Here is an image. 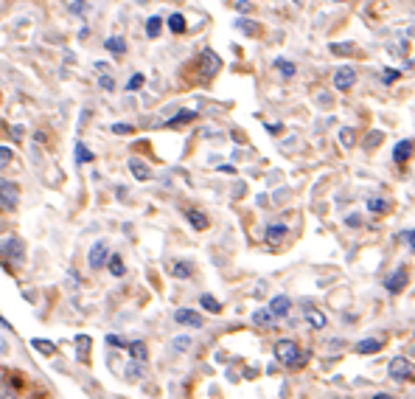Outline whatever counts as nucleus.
<instances>
[{
  "instance_id": "ea45409f",
  "label": "nucleus",
  "mask_w": 415,
  "mask_h": 399,
  "mask_svg": "<svg viewBox=\"0 0 415 399\" xmlns=\"http://www.w3.org/2000/svg\"><path fill=\"white\" fill-rule=\"evenodd\" d=\"M107 343L115 346V349H126V340H124L121 335H107Z\"/></svg>"
},
{
  "instance_id": "6e6552de",
  "label": "nucleus",
  "mask_w": 415,
  "mask_h": 399,
  "mask_svg": "<svg viewBox=\"0 0 415 399\" xmlns=\"http://www.w3.org/2000/svg\"><path fill=\"white\" fill-rule=\"evenodd\" d=\"M407 281H409V276H407V267H395L387 279H384V290L387 293H393V295H398L404 287H407Z\"/></svg>"
},
{
  "instance_id": "8fccbe9b",
  "label": "nucleus",
  "mask_w": 415,
  "mask_h": 399,
  "mask_svg": "<svg viewBox=\"0 0 415 399\" xmlns=\"http://www.w3.org/2000/svg\"><path fill=\"white\" fill-rule=\"evenodd\" d=\"M334 4H342V0H334Z\"/></svg>"
},
{
  "instance_id": "a211bd4d",
  "label": "nucleus",
  "mask_w": 415,
  "mask_h": 399,
  "mask_svg": "<svg viewBox=\"0 0 415 399\" xmlns=\"http://www.w3.org/2000/svg\"><path fill=\"white\" fill-rule=\"evenodd\" d=\"M160 31H163V18H157V15L149 18V20H146V37H149V40H157Z\"/></svg>"
},
{
  "instance_id": "79ce46f5",
  "label": "nucleus",
  "mask_w": 415,
  "mask_h": 399,
  "mask_svg": "<svg viewBox=\"0 0 415 399\" xmlns=\"http://www.w3.org/2000/svg\"><path fill=\"white\" fill-rule=\"evenodd\" d=\"M9 132H12V138H15V141H23V135H26V130H23L20 124H12V127H9Z\"/></svg>"
},
{
  "instance_id": "72a5a7b5",
  "label": "nucleus",
  "mask_w": 415,
  "mask_h": 399,
  "mask_svg": "<svg viewBox=\"0 0 415 399\" xmlns=\"http://www.w3.org/2000/svg\"><path fill=\"white\" fill-rule=\"evenodd\" d=\"M0 399H20V396H17L15 385H9V382H0Z\"/></svg>"
},
{
  "instance_id": "a18cd8bd",
  "label": "nucleus",
  "mask_w": 415,
  "mask_h": 399,
  "mask_svg": "<svg viewBox=\"0 0 415 399\" xmlns=\"http://www.w3.org/2000/svg\"><path fill=\"white\" fill-rule=\"evenodd\" d=\"M398 239H404V242H409V248L415 251V231H404V234H398Z\"/></svg>"
},
{
  "instance_id": "c85d7f7f",
  "label": "nucleus",
  "mask_w": 415,
  "mask_h": 399,
  "mask_svg": "<svg viewBox=\"0 0 415 399\" xmlns=\"http://www.w3.org/2000/svg\"><path fill=\"white\" fill-rule=\"evenodd\" d=\"M199 304H202V309H208V312H219V309H222V304H219L214 295H199Z\"/></svg>"
},
{
  "instance_id": "b1692460",
  "label": "nucleus",
  "mask_w": 415,
  "mask_h": 399,
  "mask_svg": "<svg viewBox=\"0 0 415 399\" xmlns=\"http://www.w3.org/2000/svg\"><path fill=\"white\" fill-rule=\"evenodd\" d=\"M387 209H390V203H387L384 197H370V200H367V211H370V214H384Z\"/></svg>"
},
{
  "instance_id": "c03bdc74",
  "label": "nucleus",
  "mask_w": 415,
  "mask_h": 399,
  "mask_svg": "<svg viewBox=\"0 0 415 399\" xmlns=\"http://www.w3.org/2000/svg\"><path fill=\"white\" fill-rule=\"evenodd\" d=\"M112 132H115V135H129L132 127H129V124H112Z\"/></svg>"
},
{
  "instance_id": "39448f33",
  "label": "nucleus",
  "mask_w": 415,
  "mask_h": 399,
  "mask_svg": "<svg viewBox=\"0 0 415 399\" xmlns=\"http://www.w3.org/2000/svg\"><path fill=\"white\" fill-rule=\"evenodd\" d=\"M387 374H390L393 379H409V377L415 374V365H412L407 357H393V360L387 363Z\"/></svg>"
},
{
  "instance_id": "393cba45",
  "label": "nucleus",
  "mask_w": 415,
  "mask_h": 399,
  "mask_svg": "<svg viewBox=\"0 0 415 399\" xmlns=\"http://www.w3.org/2000/svg\"><path fill=\"white\" fill-rule=\"evenodd\" d=\"M166 26H168L171 34H185V18H182V15H171V18L166 20Z\"/></svg>"
},
{
  "instance_id": "49530a36",
  "label": "nucleus",
  "mask_w": 415,
  "mask_h": 399,
  "mask_svg": "<svg viewBox=\"0 0 415 399\" xmlns=\"http://www.w3.org/2000/svg\"><path fill=\"white\" fill-rule=\"evenodd\" d=\"M236 9H239V12H250V9H253V4H250V0H239Z\"/></svg>"
},
{
  "instance_id": "f8f14e48",
  "label": "nucleus",
  "mask_w": 415,
  "mask_h": 399,
  "mask_svg": "<svg viewBox=\"0 0 415 399\" xmlns=\"http://www.w3.org/2000/svg\"><path fill=\"white\" fill-rule=\"evenodd\" d=\"M409 155H412V141H398L395 146H393V163H398V166H404L407 160H409Z\"/></svg>"
},
{
  "instance_id": "e433bc0d",
  "label": "nucleus",
  "mask_w": 415,
  "mask_h": 399,
  "mask_svg": "<svg viewBox=\"0 0 415 399\" xmlns=\"http://www.w3.org/2000/svg\"><path fill=\"white\" fill-rule=\"evenodd\" d=\"M381 138H384V135H381L379 130H373V132H367V141H365V146H367V149H373V146H379V144H381Z\"/></svg>"
},
{
  "instance_id": "c756f323",
  "label": "nucleus",
  "mask_w": 415,
  "mask_h": 399,
  "mask_svg": "<svg viewBox=\"0 0 415 399\" xmlns=\"http://www.w3.org/2000/svg\"><path fill=\"white\" fill-rule=\"evenodd\" d=\"M340 144H342V146H348V149H351V146H354V144H356V132H354V130H351V127H342V130H340Z\"/></svg>"
},
{
  "instance_id": "c9c22d12",
  "label": "nucleus",
  "mask_w": 415,
  "mask_h": 399,
  "mask_svg": "<svg viewBox=\"0 0 415 399\" xmlns=\"http://www.w3.org/2000/svg\"><path fill=\"white\" fill-rule=\"evenodd\" d=\"M138 88H143V76H140V74L129 76V82H126V93H135Z\"/></svg>"
},
{
  "instance_id": "9b49d317",
  "label": "nucleus",
  "mask_w": 415,
  "mask_h": 399,
  "mask_svg": "<svg viewBox=\"0 0 415 399\" xmlns=\"http://www.w3.org/2000/svg\"><path fill=\"white\" fill-rule=\"evenodd\" d=\"M381 349H384V340H381V337H365V340H359V343L354 346L356 354H376V351H381Z\"/></svg>"
},
{
  "instance_id": "1a4fd4ad",
  "label": "nucleus",
  "mask_w": 415,
  "mask_h": 399,
  "mask_svg": "<svg viewBox=\"0 0 415 399\" xmlns=\"http://www.w3.org/2000/svg\"><path fill=\"white\" fill-rule=\"evenodd\" d=\"M354 82H356V71H354L351 65H345V68L334 71V88H337V90H351V88H354Z\"/></svg>"
},
{
  "instance_id": "37998d69",
  "label": "nucleus",
  "mask_w": 415,
  "mask_h": 399,
  "mask_svg": "<svg viewBox=\"0 0 415 399\" xmlns=\"http://www.w3.org/2000/svg\"><path fill=\"white\" fill-rule=\"evenodd\" d=\"M345 225H348V228H359V225H362V217H359V214H348V217H345Z\"/></svg>"
},
{
  "instance_id": "412c9836",
  "label": "nucleus",
  "mask_w": 415,
  "mask_h": 399,
  "mask_svg": "<svg viewBox=\"0 0 415 399\" xmlns=\"http://www.w3.org/2000/svg\"><path fill=\"white\" fill-rule=\"evenodd\" d=\"M76 354H79V360H87V354H90V346H93V340L87 337V335H76Z\"/></svg>"
},
{
  "instance_id": "5701e85b",
  "label": "nucleus",
  "mask_w": 415,
  "mask_h": 399,
  "mask_svg": "<svg viewBox=\"0 0 415 399\" xmlns=\"http://www.w3.org/2000/svg\"><path fill=\"white\" fill-rule=\"evenodd\" d=\"M126 351L132 354V360H135V363H146V346H143L140 340H135V343H126Z\"/></svg>"
},
{
  "instance_id": "9d476101",
  "label": "nucleus",
  "mask_w": 415,
  "mask_h": 399,
  "mask_svg": "<svg viewBox=\"0 0 415 399\" xmlns=\"http://www.w3.org/2000/svg\"><path fill=\"white\" fill-rule=\"evenodd\" d=\"M303 318H306V323H309L312 329H326V323H328V318H326L317 307H312V304L303 307Z\"/></svg>"
},
{
  "instance_id": "20e7f679",
  "label": "nucleus",
  "mask_w": 415,
  "mask_h": 399,
  "mask_svg": "<svg viewBox=\"0 0 415 399\" xmlns=\"http://www.w3.org/2000/svg\"><path fill=\"white\" fill-rule=\"evenodd\" d=\"M199 71H202L205 76H217V74L222 71V59H219L211 48H202V51H199Z\"/></svg>"
},
{
  "instance_id": "bb28decb",
  "label": "nucleus",
  "mask_w": 415,
  "mask_h": 399,
  "mask_svg": "<svg viewBox=\"0 0 415 399\" xmlns=\"http://www.w3.org/2000/svg\"><path fill=\"white\" fill-rule=\"evenodd\" d=\"M275 68H278V74L281 76H286V79H292L295 76V62H289V59H275Z\"/></svg>"
},
{
  "instance_id": "aec40b11",
  "label": "nucleus",
  "mask_w": 415,
  "mask_h": 399,
  "mask_svg": "<svg viewBox=\"0 0 415 399\" xmlns=\"http://www.w3.org/2000/svg\"><path fill=\"white\" fill-rule=\"evenodd\" d=\"M107 267H110V273H112L115 279H121V276L126 273V267H124V259H121L118 253H112V256H107Z\"/></svg>"
},
{
  "instance_id": "58836bf2",
  "label": "nucleus",
  "mask_w": 415,
  "mask_h": 399,
  "mask_svg": "<svg viewBox=\"0 0 415 399\" xmlns=\"http://www.w3.org/2000/svg\"><path fill=\"white\" fill-rule=\"evenodd\" d=\"M99 85H101V90H115V82H112V76H107V74H101V79H99Z\"/></svg>"
},
{
  "instance_id": "f03ea898",
  "label": "nucleus",
  "mask_w": 415,
  "mask_h": 399,
  "mask_svg": "<svg viewBox=\"0 0 415 399\" xmlns=\"http://www.w3.org/2000/svg\"><path fill=\"white\" fill-rule=\"evenodd\" d=\"M0 256L9 259L12 267H15V265H23V259H26V245H23V239L9 237L3 245H0Z\"/></svg>"
},
{
  "instance_id": "cd10ccee",
  "label": "nucleus",
  "mask_w": 415,
  "mask_h": 399,
  "mask_svg": "<svg viewBox=\"0 0 415 399\" xmlns=\"http://www.w3.org/2000/svg\"><path fill=\"white\" fill-rule=\"evenodd\" d=\"M31 346H34L40 354H54V351H57V346H54L51 340H43V337H34V340H31Z\"/></svg>"
},
{
  "instance_id": "a19ab883",
  "label": "nucleus",
  "mask_w": 415,
  "mask_h": 399,
  "mask_svg": "<svg viewBox=\"0 0 415 399\" xmlns=\"http://www.w3.org/2000/svg\"><path fill=\"white\" fill-rule=\"evenodd\" d=\"M398 76H401V74H398L395 68H387V71H384V76H381V82H384V85H390V82H395Z\"/></svg>"
},
{
  "instance_id": "09e8293b",
  "label": "nucleus",
  "mask_w": 415,
  "mask_h": 399,
  "mask_svg": "<svg viewBox=\"0 0 415 399\" xmlns=\"http://www.w3.org/2000/svg\"><path fill=\"white\" fill-rule=\"evenodd\" d=\"M373 399H393V396H390V393H376Z\"/></svg>"
},
{
  "instance_id": "f3484780",
  "label": "nucleus",
  "mask_w": 415,
  "mask_h": 399,
  "mask_svg": "<svg viewBox=\"0 0 415 399\" xmlns=\"http://www.w3.org/2000/svg\"><path fill=\"white\" fill-rule=\"evenodd\" d=\"M194 118H196V113H194V110H180L174 118H168V121H166V127H171V130H174V127H182V124H188V121H194Z\"/></svg>"
},
{
  "instance_id": "7ed1b4c3",
  "label": "nucleus",
  "mask_w": 415,
  "mask_h": 399,
  "mask_svg": "<svg viewBox=\"0 0 415 399\" xmlns=\"http://www.w3.org/2000/svg\"><path fill=\"white\" fill-rule=\"evenodd\" d=\"M17 197H20V191H17V183H12V180H3V177H0V209L15 211V209H17Z\"/></svg>"
},
{
  "instance_id": "423d86ee",
  "label": "nucleus",
  "mask_w": 415,
  "mask_h": 399,
  "mask_svg": "<svg viewBox=\"0 0 415 399\" xmlns=\"http://www.w3.org/2000/svg\"><path fill=\"white\" fill-rule=\"evenodd\" d=\"M174 321H177L180 326H191V329H202V326H205V318H202L196 309H188V307H180V309L174 312Z\"/></svg>"
},
{
  "instance_id": "4be33fe9",
  "label": "nucleus",
  "mask_w": 415,
  "mask_h": 399,
  "mask_svg": "<svg viewBox=\"0 0 415 399\" xmlns=\"http://www.w3.org/2000/svg\"><path fill=\"white\" fill-rule=\"evenodd\" d=\"M191 273H194L191 262H174V265H171V276H174V279H191Z\"/></svg>"
},
{
  "instance_id": "0eeeda50",
  "label": "nucleus",
  "mask_w": 415,
  "mask_h": 399,
  "mask_svg": "<svg viewBox=\"0 0 415 399\" xmlns=\"http://www.w3.org/2000/svg\"><path fill=\"white\" fill-rule=\"evenodd\" d=\"M107 256H110L107 242H104V239H99V242L90 248V253H87V265H90V270H101V267L107 265Z\"/></svg>"
},
{
  "instance_id": "7c9ffc66",
  "label": "nucleus",
  "mask_w": 415,
  "mask_h": 399,
  "mask_svg": "<svg viewBox=\"0 0 415 399\" xmlns=\"http://www.w3.org/2000/svg\"><path fill=\"white\" fill-rule=\"evenodd\" d=\"M171 349H174V351H180V354H182V351H188V349H191V337H188V335H177V337L171 340Z\"/></svg>"
},
{
  "instance_id": "f704fd0d",
  "label": "nucleus",
  "mask_w": 415,
  "mask_h": 399,
  "mask_svg": "<svg viewBox=\"0 0 415 399\" xmlns=\"http://www.w3.org/2000/svg\"><path fill=\"white\" fill-rule=\"evenodd\" d=\"M351 48H354L351 43H334V46H331V54H337V57H345V54H351Z\"/></svg>"
},
{
  "instance_id": "a878e982",
  "label": "nucleus",
  "mask_w": 415,
  "mask_h": 399,
  "mask_svg": "<svg viewBox=\"0 0 415 399\" xmlns=\"http://www.w3.org/2000/svg\"><path fill=\"white\" fill-rule=\"evenodd\" d=\"M272 321H275V315L270 309H256L253 312V323L256 326H272Z\"/></svg>"
},
{
  "instance_id": "473e14b6",
  "label": "nucleus",
  "mask_w": 415,
  "mask_h": 399,
  "mask_svg": "<svg viewBox=\"0 0 415 399\" xmlns=\"http://www.w3.org/2000/svg\"><path fill=\"white\" fill-rule=\"evenodd\" d=\"M76 160H79V163H90V160H93V152H90L82 141L76 144Z\"/></svg>"
},
{
  "instance_id": "2eb2a0df",
  "label": "nucleus",
  "mask_w": 415,
  "mask_h": 399,
  "mask_svg": "<svg viewBox=\"0 0 415 399\" xmlns=\"http://www.w3.org/2000/svg\"><path fill=\"white\" fill-rule=\"evenodd\" d=\"M129 172L135 174V180H149V177H152V169H149L143 160H138V158L129 160Z\"/></svg>"
},
{
  "instance_id": "4468645a",
  "label": "nucleus",
  "mask_w": 415,
  "mask_h": 399,
  "mask_svg": "<svg viewBox=\"0 0 415 399\" xmlns=\"http://www.w3.org/2000/svg\"><path fill=\"white\" fill-rule=\"evenodd\" d=\"M284 237H286V225H284V223H275V225H270V228H267V245H270V248L281 245V242H284Z\"/></svg>"
},
{
  "instance_id": "dca6fc26",
  "label": "nucleus",
  "mask_w": 415,
  "mask_h": 399,
  "mask_svg": "<svg viewBox=\"0 0 415 399\" xmlns=\"http://www.w3.org/2000/svg\"><path fill=\"white\" fill-rule=\"evenodd\" d=\"M185 220H188L196 231H205V228H208V217H205L202 211H196V209H188V211H185Z\"/></svg>"
},
{
  "instance_id": "2f4dec72",
  "label": "nucleus",
  "mask_w": 415,
  "mask_h": 399,
  "mask_svg": "<svg viewBox=\"0 0 415 399\" xmlns=\"http://www.w3.org/2000/svg\"><path fill=\"white\" fill-rule=\"evenodd\" d=\"M236 29H239V31H245V34H250V37H253V34H259L256 23H253V20H245V18H239V20H236Z\"/></svg>"
},
{
  "instance_id": "f257e3e1",
  "label": "nucleus",
  "mask_w": 415,
  "mask_h": 399,
  "mask_svg": "<svg viewBox=\"0 0 415 399\" xmlns=\"http://www.w3.org/2000/svg\"><path fill=\"white\" fill-rule=\"evenodd\" d=\"M275 357H278V363H284V365H289V368H300V365L306 363V354H300L298 343L289 340V337H281V340L275 343Z\"/></svg>"
},
{
  "instance_id": "4c0bfd02",
  "label": "nucleus",
  "mask_w": 415,
  "mask_h": 399,
  "mask_svg": "<svg viewBox=\"0 0 415 399\" xmlns=\"http://www.w3.org/2000/svg\"><path fill=\"white\" fill-rule=\"evenodd\" d=\"M12 163V149L9 146H0V169H6Z\"/></svg>"
},
{
  "instance_id": "6ab92c4d",
  "label": "nucleus",
  "mask_w": 415,
  "mask_h": 399,
  "mask_svg": "<svg viewBox=\"0 0 415 399\" xmlns=\"http://www.w3.org/2000/svg\"><path fill=\"white\" fill-rule=\"evenodd\" d=\"M104 48H107L112 57H124V54H126V43H124L121 37H110V40L104 43Z\"/></svg>"
},
{
  "instance_id": "ddd939ff",
  "label": "nucleus",
  "mask_w": 415,
  "mask_h": 399,
  "mask_svg": "<svg viewBox=\"0 0 415 399\" xmlns=\"http://www.w3.org/2000/svg\"><path fill=\"white\" fill-rule=\"evenodd\" d=\"M275 318H286L289 315V309H292V301L286 298V295H275L272 301H270V307H267Z\"/></svg>"
},
{
  "instance_id": "de8ad7c7",
  "label": "nucleus",
  "mask_w": 415,
  "mask_h": 399,
  "mask_svg": "<svg viewBox=\"0 0 415 399\" xmlns=\"http://www.w3.org/2000/svg\"><path fill=\"white\" fill-rule=\"evenodd\" d=\"M96 71H99V74H107V71H110V65H107V62H96Z\"/></svg>"
}]
</instances>
